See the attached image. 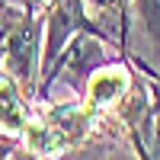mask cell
Instances as JSON below:
<instances>
[{
    "label": "cell",
    "instance_id": "3957f363",
    "mask_svg": "<svg viewBox=\"0 0 160 160\" xmlns=\"http://www.w3.org/2000/svg\"><path fill=\"white\" fill-rule=\"evenodd\" d=\"M32 96L19 87V80L10 71L0 74V138L22 141V135L32 125Z\"/></svg>",
    "mask_w": 160,
    "mask_h": 160
},
{
    "label": "cell",
    "instance_id": "30bf717a",
    "mask_svg": "<svg viewBox=\"0 0 160 160\" xmlns=\"http://www.w3.org/2000/svg\"><path fill=\"white\" fill-rule=\"evenodd\" d=\"M0 7H22V0H0Z\"/></svg>",
    "mask_w": 160,
    "mask_h": 160
},
{
    "label": "cell",
    "instance_id": "ba28073f",
    "mask_svg": "<svg viewBox=\"0 0 160 160\" xmlns=\"http://www.w3.org/2000/svg\"><path fill=\"white\" fill-rule=\"evenodd\" d=\"M13 160H42V157L32 154V151H26V148H13Z\"/></svg>",
    "mask_w": 160,
    "mask_h": 160
},
{
    "label": "cell",
    "instance_id": "6da1fadb",
    "mask_svg": "<svg viewBox=\"0 0 160 160\" xmlns=\"http://www.w3.org/2000/svg\"><path fill=\"white\" fill-rule=\"evenodd\" d=\"M42 32H45V10L26 7L19 10L16 22L7 38V71L19 80V87L35 99V87L42 77Z\"/></svg>",
    "mask_w": 160,
    "mask_h": 160
},
{
    "label": "cell",
    "instance_id": "52a82bcc",
    "mask_svg": "<svg viewBox=\"0 0 160 160\" xmlns=\"http://www.w3.org/2000/svg\"><path fill=\"white\" fill-rule=\"evenodd\" d=\"M141 68H144V64H141ZM144 77L154 83V115H160V80L151 74V68H144Z\"/></svg>",
    "mask_w": 160,
    "mask_h": 160
},
{
    "label": "cell",
    "instance_id": "9c48e42d",
    "mask_svg": "<svg viewBox=\"0 0 160 160\" xmlns=\"http://www.w3.org/2000/svg\"><path fill=\"white\" fill-rule=\"evenodd\" d=\"M13 141H0V160H13Z\"/></svg>",
    "mask_w": 160,
    "mask_h": 160
},
{
    "label": "cell",
    "instance_id": "8992f818",
    "mask_svg": "<svg viewBox=\"0 0 160 160\" xmlns=\"http://www.w3.org/2000/svg\"><path fill=\"white\" fill-rule=\"evenodd\" d=\"M151 160H160V115H154V138H151Z\"/></svg>",
    "mask_w": 160,
    "mask_h": 160
},
{
    "label": "cell",
    "instance_id": "5b68a950",
    "mask_svg": "<svg viewBox=\"0 0 160 160\" xmlns=\"http://www.w3.org/2000/svg\"><path fill=\"white\" fill-rule=\"evenodd\" d=\"M22 7H0V61L7 58V38H10V29L16 22Z\"/></svg>",
    "mask_w": 160,
    "mask_h": 160
},
{
    "label": "cell",
    "instance_id": "277c9868",
    "mask_svg": "<svg viewBox=\"0 0 160 160\" xmlns=\"http://www.w3.org/2000/svg\"><path fill=\"white\" fill-rule=\"evenodd\" d=\"M135 13L141 19L144 35L154 45H160V0H135Z\"/></svg>",
    "mask_w": 160,
    "mask_h": 160
},
{
    "label": "cell",
    "instance_id": "7a4b0ae2",
    "mask_svg": "<svg viewBox=\"0 0 160 160\" xmlns=\"http://www.w3.org/2000/svg\"><path fill=\"white\" fill-rule=\"evenodd\" d=\"M131 71L125 64H99L96 71L87 77V87H83V102L90 106L93 112H109L118 109L128 93H131Z\"/></svg>",
    "mask_w": 160,
    "mask_h": 160
}]
</instances>
